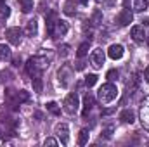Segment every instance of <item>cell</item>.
I'll return each instance as SVG.
<instances>
[{
	"instance_id": "1",
	"label": "cell",
	"mask_w": 149,
	"mask_h": 147,
	"mask_svg": "<svg viewBox=\"0 0 149 147\" xmlns=\"http://www.w3.org/2000/svg\"><path fill=\"white\" fill-rule=\"evenodd\" d=\"M97 95H99V101L102 104H109V102H113L118 97V88H116V85H113L111 81L109 83H104L99 88V94Z\"/></svg>"
},
{
	"instance_id": "2",
	"label": "cell",
	"mask_w": 149,
	"mask_h": 147,
	"mask_svg": "<svg viewBox=\"0 0 149 147\" xmlns=\"http://www.w3.org/2000/svg\"><path fill=\"white\" fill-rule=\"evenodd\" d=\"M57 78H59V83H61V87H70V83H71V80H73V68L70 66V64H63L61 68H59V71H57Z\"/></svg>"
},
{
	"instance_id": "3",
	"label": "cell",
	"mask_w": 149,
	"mask_h": 147,
	"mask_svg": "<svg viewBox=\"0 0 149 147\" xmlns=\"http://www.w3.org/2000/svg\"><path fill=\"white\" fill-rule=\"evenodd\" d=\"M64 111L68 112V114H74L78 107H80V99H78V95L76 94H70L66 99H64Z\"/></svg>"
},
{
	"instance_id": "4",
	"label": "cell",
	"mask_w": 149,
	"mask_h": 147,
	"mask_svg": "<svg viewBox=\"0 0 149 147\" xmlns=\"http://www.w3.org/2000/svg\"><path fill=\"white\" fill-rule=\"evenodd\" d=\"M54 132L61 139V144L63 146H68L70 144V126H68V123H57Z\"/></svg>"
},
{
	"instance_id": "5",
	"label": "cell",
	"mask_w": 149,
	"mask_h": 147,
	"mask_svg": "<svg viewBox=\"0 0 149 147\" xmlns=\"http://www.w3.org/2000/svg\"><path fill=\"white\" fill-rule=\"evenodd\" d=\"M104 59H106V54H104L102 49H94V50H92V54H90V64H92L95 69L102 68Z\"/></svg>"
},
{
	"instance_id": "6",
	"label": "cell",
	"mask_w": 149,
	"mask_h": 147,
	"mask_svg": "<svg viewBox=\"0 0 149 147\" xmlns=\"http://www.w3.org/2000/svg\"><path fill=\"white\" fill-rule=\"evenodd\" d=\"M21 35H23V31H21L17 26H12V28H7V30H5V38H7L9 43H12V45H19V43H21Z\"/></svg>"
},
{
	"instance_id": "7",
	"label": "cell",
	"mask_w": 149,
	"mask_h": 147,
	"mask_svg": "<svg viewBox=\"0 0 149 147\" xmlns=\"http://www.w3.org/2000/svg\"><path fill=\"white\" fill-rule=\"evenodd\" d=\"M68 33V23L63 21V19H57L56 24H54V30H52V35L50 38H59V37H64Z\"/></svg>"
},
{
	"instance_id": "8",
	"label": "cell",
	"mask_w": 149,
	"mask_h": 147,
	"mask_svg": "<svg viewBox=\"0 0 149 147\" xmlns=\"http://www.w3.org/2000/svg\"><path fill=\"white\" fill-rule=\"evenodd\" d=\"M132 21H134V14H132L128 9H123V10L116 16V23H118L120 26H128Z\"/></svg>"
},
{
	"instance_id": "9",
	"label": "cell",
	"mask_w": 149,
	"mask_h": 147,
	"mask_svg": "<svg viewBox=\"0 0 149 147\" xmlns=\"http://www.w3.org/2000/svg\"><path fill=\"white\" fill-rule=\"evenodd\" d=\"M123 54H125V49H123L120 43H113L111 47L108 49V55L111 57L113 61H118V59H121V57H123Z\"/></svg>"
},
{
	"instance_id": "10",
	"label": "cell",
	"mask_w": 149,
	"mask_h": 147,
	"mask_svg": "<svg viewBox=\"0 0 149 147\" xmlns=\"http://www.w3.org/2000/svg\"><path fill=\"white\" fill-rule=\"evenodd\" d=\"M141 121H142V126L149 132V97L144 101V104L141 107Z\"/></svg>"
},
{
	"instance_id": "11",
	"label": "cell",
	"mask_w": 149,
	"mask_h": 147,
	"mask_svg": "<svg viewBox=\"0 0 149 147\" xmlns=\"http://www.w3.org/2000/svg\"><path fill=\"white\" fill-rule=\"evenodd\" d=\"M26 71H28V74H30L31 78H38V76H42V69L37 66V62L33 61V57L28 59V62H26Z\"/></svg>"
},
{
	"instance_id": "12",
	"label": "cell",
	"mask_w": 149,
	"mask_h": 147,
	"mask_svg": "<svg viewBox=\"0 0 149 147\" xmlns=\"http://www.w3.org/2000/svg\"><path fill=\"white\" fill-rule=\"evenodd\" d=\"M139 85H141V80L137 78V74H132V76L127 80V92H128V94H134V92H137Z\"/></svg>"
},
{
	"instance_id": "13",
	"label": "cell",
	"mask_w": 149,
	"mask_h": 147,
	"mask_svg": "<svg viewBox=\"0 0 149 147\" xmlns=\"http://www.w3.org/2000/svg\"><path fill=\"white\" fill-rule=\"evenodd\" d=\"M148 0H128V5L132 7L134 12H142L148 9Z\"/></svg>"
},
{
	"instance_id": "14",
	"label": "cell",
	"mask_w": 149,
	"mask_h": 147,
	"mask_svg": "<svg viewBox=\"0 0 149 147\" xmlns=\"http://www.w3.org/2000/svg\"><path fill=\"white\" fill-rule=\"evenodd\" d=\"M130 35H132V38H134L137 43L144 42V38H146V33H144V26H134V28H132V31H130Z\"/></svg>"
},
{
	"instance_id": "15",
	"label": "cell",
	"mask_w": 149,
	"mask_h": 147,
	"mask_svg": "<svg viewBox=\"0 0 149 147\" xmlns=\"http://www.w3.org/2000/svg\"><path fill=\"white\" fill-rule=\"evenodd\" d=\"M24 33H26L28 37H35V35H37V33H38V23H37V19H30V21L26 23Z\"/></svg>"
},
{
	"instance_id": "16",
	"label": "cell",
	"mask_w": 149,
	"mask_h": 147,
	"mask_svg": "<svg viewBox=\"0 0 149 147\" xmlns=\"http://www.w3.org/2000/svg\"><path fill=\"white\" fill-rule=\"evenodd\" d=\"M120 119H121L123 123L132 125V123L135 121V114H134V111L132 109H123L121 112H120Z\"/></svg>"
},
{
	"instance_id": "17",
	"label": "cell",
	"mask_w": 149,
	"mask_h": 147,
	"mask_svg": "<svg viewBox=\"0 0 149 147\" xmlns=\"http://www.w3.org/2000/svg\"><path fill=\"white\" fill-rule=\"evenodd\" d=\"M63 12L66 16H74L76 14V2L74 0H66L64 2V7H63Z\"/></svg>"
},
{
	"instance_id": "18",
	"label": "cell",
	"mask_w": 149,
	"mask_h": 147,
	"mask_svg": "<svg viewBox=\"0 0 149 147\" xmlns=\"http://www.w3.org/2000/svg\"><path fill=\"white\" fill-rule=\"evenodd\" d=\"M10 57H12V50L5 43H0V61H10Z\"/></svg>"
},
{
	"instance_id": "19",
	"label": "cell",
	"mask_w": 149,
	"mask_h": 147,
	"mask_svg": "<svg viewBox=\"0 0 149 147\" xmlns=\"http://www.w3.org/2000/svg\"><path fill=\"white\" fill-rule=\"evenodd\" d=\"M94 102H95V99H94V95H90V94H87L85 97H83V106H85V111H83V116H87V112L94 107Z\"/></svg>"
},
{
	"instance_id": "20",
	"label": "cell",
	"mask_w": 149,
	"mask_h": 147,
	"mask_svg": "<svg viewBox=\"0 0 149 147\" xmlns=\"http://www.w3.org/2000/svg\"><path fill=\"white\" fill-rule=\"evenodd\" d=\"M17 3H19V9L24 14H28V12L33 10V0H17Z\"/></svg>"
},
{
	"instance_id": "21",
	"label": "cell",
	"mask_w": 149,
	"mask_h": 147,
	"mask_svg": "<svg viewBox=\"0 0 149 147\" xmlns=\"http://www.w3.org/2000/svg\"><path fill=\"white\" fill-rule=\"evenodd\" d=\"M88 49H90V42H83V43L78 47V50H76V55H78L80 59H83V57L88 54Z\"/></svg>"
},
{
	"instance_id": "22",
	"label": "cell",
	"mask_w": 149,
	"mask_h": 147,
	"mask_svg": "<svg viewBox=\"0 0 149 147\" xmlns=\"http://www.w3.org/2000/svg\"><path fill=\"white\" fill-rule=\"evenodd\" d=\"M88 137H90V133H88V130H80V133H78V146H85V144H88Z\"/></svg>"
},
{
	"instance_id": "23",
	"label": "cell",
	"mask_w": 149,
	"mask_h": 147,
	"mask_svg": "<svg viewBox=\"0 0 149 147\" xmlns=\"http://www.w3.org/2000/svg\"><path fill=\"white\" fill-rule=\"evenodd\" d=\"M47 111L50 114H54V116H59L61 114V107H59L57 102H47Z\"/></svg>"
},
{
	"instance_id": "24",
	"label": "cell",
	"mask_w": 149,
	"mask_h": 147,
	"mask_svg": "<svg viewBox=\"0 0 149 147\" xmlns=\"http://www.w3.org/2000/svg\"><path fill=\"white\" fill-rule=\"evenodd\" d=\"M90 23L94 24V26H99L101 23H102V12L97 9V10H94V14H92V19H90Z\"/></svg>"
},
{
	"instance_id": "25",
	"label": "cell",
	"mask_w": 149,
	"mask_h": 147,
	"mask_svg": "<svg viewBox=\"0 0 149 147\" xmlns=\"http://www.w3.org/2000/svg\"><path fill=\"white\" fill-rule=\"evenodd\" d=\"M28 99H30V95H28V92H26V90H19V92L16 94V101H17V104L26 102Z\"/></svg>"
},
{
	"instance_id": "26",
	"label": "cell",
	"mask_w": 149,
	"mask_h": 147,
	"mask_svg": "<svg viewBox=\"0 0 149 147\" xmlns=\"http://www.w3.org/2000/svg\"><path fill=\"white\" fill-rule=\"evenodd\" d=\"M9 16H10V9H9L7 5H0V21L7 19Z\"/></svg>"
},
{
	"instance_id": "27",
	"label": "cell",
	"mask_w": 149,
	"mask_h": 147,
	"mask_svg": "<svg viewBox=\"0 0 149 147\" xmlns=\"http://www.w3.org/2000/svg\"><path fill=\"white\" fill-rule=\"evenodd\" d=\"M113 132H114V126H113V125L104 126V128H102V137H104V139H111V137H113Z\"/></svg>"
},
{
	"instance_id": "28",
	"label": "cell",
	"mask_w": 149,
	"mask_h": 147,
	"mask_svg": "<svg viewBox=\"0 0 149 147\" xmlns=\"http://www.w3.org/2000/svg\"><path fill=\"white\" fill-rule=\"evenodd\" d=\"M97 83V74H88V76H85V85L87 87H94Z\"/></svg>"
},
{
	"instance_id": "29",
	"label": "cell",
	"mask_w": 149,
	"mask_h": 147,
	"mask_svg": "<svg viewBox=\"0 0 149 147\" xmlns=\"http://www.w3.org/2000/svg\"><path fill=\"white\" fill-rule=\"evenodd\" d=\"M118 76H120L118 69H109V71H108V74H106V78H108L109 81H114V80H118Z\"/></svg>"
},
{
	"instance_id": "30",
	"label": "cell",
	"mask_w": 149,
	"mask_h": 147,
	"mask_svg": "<svg viewBox=\"0 0 149 147\" xmlns=\"http://www.w3.org/2000/svg\"><path fill=\"white\" fill-rule=\"evenodd\" d=\"M33 88H35V92H42V76L33 78Z\"/></svg>"
},
{
	"instance_id": "31",
	"label": "cell",
	"mask_w": 149,
	"mask_h": 147,
	"mask_svg": "<svg viewBox=\"0 0 149 147\" xmlns=\"http://www.w3.org/2000/svg\"><path fill=\"white\" fill-rule=\"evenodd\" d=\"M95 2L102 7H114V3H116V0H95Z\"/></svg>"
},
{
	"instance_id": "32",
	"label": "cell",
	"mask_w": 149,
	"mask_h": 147,
	"mask_svg": "<svg viewBox=\"0 0 149 147\" xmlns=\"http://www.w3.org/2000/svg\"><path fill=\"white\" fill-rule=\"evenodd\" d=\"M70 54V45H66V43H63L61 47H59V55H63V57H66Z\"/></svg>"
},
{
	"instance_id": "33",
	"label": "cell",
	"mask_w": 149,
	"mask_h": 147,
	"mask_svg": "<svg viewBox=\"0 0 149 147\" xmlns=\"http://www.w3.org/2000/svg\"><path fill=\"white\" fill-rule=\"evenodd\" d=\"M43 146L45 147H57V140H56V139H45Z\"/></svg>"
},
{
	"instance_id": "34",
	"label": "cell",
	"mask_w": 149,
	"mask_h": 147,
	"mask_svg": "<svg viewBox=\"0 0 149 147\" xmlns=\"http://www.w3.org/2000/svg\"><path fill=\"white\" fill-rule=\"evenodd\" d=\"M144 80H146V81L149 83V66L146 68V71H144Z\"/></svg>"
},
{
	"instance_id": "35",
	"label": "cell",
	"mask_w": 149,
	"mask_h": 147,
	"mask_svg": "<svg viewBox=\"0 0 149 147\" xmlns=\"http://www.w3.org/2000/svg\"><path fill=\"white\" fill-rule=\"evenodd\" d=\"M83 66H85V64H83L81 61H78V62H76V69H83Z\"/></svg>"
},
{
	"instance_id": "36",
	"label": "cell",
	"mask_w": 149,
	"mask_h": 147,
	"mask_svg": "<svg viewBox=\"0 0 149 147\" xmlns=\"http://www.w3.org/2000/svg\"><path fill=\"white\" fill-rule=\"evenodd\" d=\"M76 2H78L80 5H88V2H90V0H76Z\"/></svg>"
},
{
	"instance_id": "37",
	"label": "cell",
	"mask_w": 149,
	"mask_h": 147,
	"mask_svg": "<svg viewBox=\"0 0 149 147\" xmlns=\"http://www.w3.org/2000/svg\"><path fill=\"white\" fill-rule=\"evenodd\" d=\"M148 45H149V37H148Z\"/></svg>"
}]
</instances>
